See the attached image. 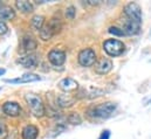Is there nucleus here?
Returning <instances> with one entry per match:
<instances>
[{
    "mask_svg": "<svg viewBox=\"0 0 151 139\" xmlns=\"http://www.w3.org/2000/svg\"><path fill=\"white\" fill-rule=\"evenodd\" d=\"M102 46H103V50L111 57L122 55L125 49V44L117 39H108L103 42Z\"/></svg>",
    "mask_w": 151,
    "mask_h": 139,
    "instance_id": "obj_3",
    "label": "nucleus"
},
{
    "mask_svg": "<svg viewBox=\"0 0 151 139\" xmlns=\"http://www.w3.org/2000/svg\"><path fill=\"white\" fill-rule=\"evenodd\" d=\"M15 7H17L18 11H20L21 13H25V14H29L34 11V7H33L32 2L26 1V0H17L15 1Z\"/></svg>",
    "mask_w": 151,
    "mask_h": 139,
    "instance_id": "obj_17",
    "label": "nucleus"
},
{
    "mask_svg": "<svg viewBox=\"0 0 151 139\" xmlns=\"http://www.w3.org/2000/svg\"><path fill=\"white\" fill-rule=\"evenodd\" d=\"M67 120H68V123H70L73 125H80L82 123V119H81V117H80V115L77 112H72L67 117Z\"/></svg>",
    "mask_w": 151,
    "mask_h": 139,
    "instance_id": "obj_21",
    "label": "nucleus"
},
{
    "mask_svg": "<svg viewBox=\"0 0 151 139\" xmlns=\"http://www.w3.org/2000/svg\"><path fill=\"white\" fill-rule=\"evenodd\" d=\"M8 135V130H7V125L4 120L0 119V139H5Z\"/></svg>",
    "mask_w": 151,
    "mask_h": 139,
    "instance_id": "obj_23",
    "label": "nucleus"
},
{
    "mask_svg": "<svg viewBox=\"0 0 151 139\" xmlns=\"http://www.w3.org/2000/svg\"><path fill=\"white\" fill-rule=\"evenodd\" d=\"M108 32H109L110 34L116 35V36H124V35H125L122 28H118V27H116V26L109 27V28H108Z\"/></svg>",
    "mask_w": 151,
    "mask_h": 139,
    "instance_id": "obj_24",
    "label": "nucleus"
},
{
    "mask_svg": "<svg viewBox=\"0 0 151 139\" xmlns=\"http://www.w3.org/2000/svg\"><path fill=\"white\" fill-rule=\"evenodd\" d=\"M75 102L76 97L69 95V94H66V92L60 94V95L56 96V105L61 109H68V107H70V106L75 104Z\"/></svg>",
    "mask_w": 151,
    "mask_h": 139,
    "instance_id": "obj_12",
    "label": "nucleus"
},
{
    "mask_svg": "<svg viewBox=\"0 0 151 139\" xmlns=\"http://www.w3.org/2000/svg\"><path fill=\"white\" fill-rule=\"evenodd\" d=\"M48 25L49 27L52 28L54 35L59 34L61 31H62V21L60 18H56V16H53L49 21H48Z\"/></svg>",
    "mask_w": 151,
    "mask_h": 139,
    "instance_id": "obj_19",
    "label": "nucleus"
},
{
    "mask_svg": "<svg viewBox=\"0 0 151 139\" xmlns=\"http://www.w3.org/2000/svg\"><path fill=\"white\" fill-rule=\"evenodd\" d=\"M7 31H8V26L6 25V22H4V21L0 20V35L6 34Z\"/></svg>",
    "mask_w": 151,
    "mask_h": 139,
    "instance_id": "obj_25",
    "label": "nucleus"
},
{
    "mask_svg": "<svg viewBox=\"0 0 151 139\" xmlns=\"http://www.w3.org/2000/svg\"><path fill=\"white\" fill-rule=\"evenodd\" d=\"M5 72H6V69H5V68H0V76L5 75Z\"/></svg>",
    "mask_w": 151,
    "mask_h": 139,
    "instance_id": "obj_29",
    "label": "nucleus"
},
{
    "mask_svg": "<svg viewBox=\"0 0 151 139\" xmlns=\"http://www.w3.org/2000/svg\"><path fill=\"white\" fill-rule=\"evenodd\" d=\"M18 63H20L24 68H27V69H34L37 68L39 64V56L37 54H27L25 56H21L18 59Z\"/></svg>",
    "mask_w": 151,
    "mask_h": 139,
    "instance_id": "obj_8",
    "label": "nucleus"
},
{
    "mask_svg": "<svg viewBox=\"0 0 151 139\" xmlns=\"http://www.w3.org/2000/svg\"><path fill=\"white\" fill-rule=\"evenodd\" d=\"M39 128L33 124H27L21 130V138L22 139H37L39 137Z\"/></svg>",
    "mask_w": 151,
    "mask_h": 139,
    "instance_id": "obj_15",
    "label": "nucleus"
},
{
    "mask_svg": "<svg viewBox=\"0 0 151 139\" xmlns=\"http://www.w3.org/2000/svg\"><path fill=\"white\" fill-rule=\"evenodd\" d=\"M124 11V15L128 19H131L136 22L142 24V8L136 2H129L124 6L123 8Z\"/></svg>",
    "mask_w": 151,
    "mask_h": 139,
    "instance_id": "obj_5",
    "label": "nucleus"
},
{
    "mask_svg": "<svg viewBox=\"0 0 151 139\" xmlns=\"http://www.w3.org/2000/svg\"><path fill=\"white\" fill-rule=\"evenodd\" d=\"M87 4H88V5H93V6H94V5H99V4H100V1H94V0H88V1H87Z\"/></svg>",
    "mask_w": 151,
    "mask_h": 139,
    "instance_id": "obj_28",
    "label": "nucleus"
},
{
    "mask_svg": "<svg viewBox=\"0 0 151 139\" xmlns=\"http://www.w3.org/2000/svg\"><path fill=\"white\" fill-rule=\"evenodd\" d=\"M25 102L28 106V109L31 110L32 115L37 118H41L43 117L46 113H45V110H46V106L45 103L42 101V98L37 95V94H33V92H28L25 95Z\"/></svg>",
    "mask_w": 151,
    "mask_h": 139,
    "instance_id": "obj_2",
    "label": "nucleus"
},
{
    "mask_svg": "<svg viewBox=\"0 0 151 139\" xmlns=\"http://www.w3.org/2000/svg\"><path fill=\"white\" fill-rule=\"evenodd\" d=\"M37 81H41V77L37 74H32V72L24 74L18 78L5 80L6 83H11V84H21V83H29V82H37Z\"/></svg>",
    "mask_w": 151,
    "mask_h": 139,
    "instance_id": "obj_10",
    "label": "nucleus"
},
{
    "mask_svg": "<svg viewBox=\"0 0 151 139\" xmlns=\"http://www.w3.org/2000/svg\"><path fill=\"white\" fill-rule=\"evenodd\" d=\"M65 15H66V18L68 19V20H74V18H75L76 15V9L74 6H68L67 8H66V11H65Z\"/></svg>",
    "mask_w": 151,
    "mask_h": 139,
    "instance_id": "obj_22",
    "label": "nucleus"
},
{
    "mask_svg": "<svg viewBox=\"0 0 151 139\" xmlns=\"http://www.w3.org/2000/svg\"><path fill=\"white\" fill-rule=\"evenodd\" d=\"M59 88L63 92L70 94V92H74L78 89V83L76 80L72 78V77H65L59 82Z\"/></svg>",
    "mask_w": 151,
    "mask_h": 139,
    "instance_id": "obj_9",
    "label": "nucleus"
},
{
    "mask_svg": "<svg viewBox=\"0 0 151 139\" xmlns=\"http://www.w3.org/2000/svg\"><path fill=\"white\" fill-rule=\"evenodd\" d=\"M47 59H48V61H49L53 66L60 67V66H62V64L66 62V52H63V50H61V49L54 48V49H52V50L48 53Z\"/></svg>",
    "mask_w": 151,
    "mask_h": 139,
    "instance_id": "obj_6",
    "label": "nucleus"
},
{
    "mask_svg": "<svg viewBox=\"0 0 151 139\" xmlns=\"http://www.w3.org/2000/svg\"><path fill=\"white\" fill-rule=\"evenodd\" d=\"M39 34H40V39L43 40V41H49L54 36V33H53V31H52V28L49 27L48 24H45V26L39 32Z\"/></svg>",
    "mask_w": 151,
    "mask_h": 139,
    "instance_id": "obj_20",
    "label": "nucleus"
},
{
    "mask_svg": "<svg viewBox=\"0 0 151 139\" xmlns=\"http://www.w3.org/2000/svg\"><path fill=\"white\" fill-rule=\"evenodd\" d=\"M19 138V133H18V131L17 130H13V131H9L8 132V135H7V137L5 139H18Z\"/></svg>",
    "mask_w": 151,
    "mask_h": 139,
    "instance_id": "obj_26",
    "label": "nucleus"
},
{
    "mask_svg": "<svg viewBox=\"0 0 151 139\" xmlns=\"http://www.w3.org/2000/svg\"><path fill=\"white\" fill-rule=\"evenodd\" d=\"M1 6H2V4H1V1H0V7H1Z\"/></svg>",
    "mask_w": 151,
    "mask_h": 139,
    "instance_id": "obj_30",
    "label": "nucleus"
},
{
    "mask_svg": "<svg viewBox=\"0 0 151 139\" xmlns=\"http://www.w3.org/2000/svg\"><path fill=\"white\" fill-rule=\"evenodd\" d=\"M45 20L46 18L43 15H40V14H37V15H33L32 19H31V26L35 29V31H41L42 27L45 26Z\"/></svg>",
    "mask_w": 151,
    "mask_h": 139,
    "instance_id": "obj_18",
    "label": "nucleus"
},
{
    "mask_svg": "<svg viewBox=\"0 0 151 139\" xmlns=\"http://www.w3.org/2000/svg\"><path fill=\"white\" fill-rule=\"evenodd\" d=\"M95 71L100 75H106L108 74L110 70L113 69V62L109 60V59H106V57H102L96 63H95Z\"/></svg>",
    "mask_w": 151,
    "mask_h": 139,
    "instance_id": "obj_14",
    "label": "nucleus"
},
{
    "mask_svg": "<svg viewBox=\"0 0 151 139\" xmlns=\"http://www.w3.org/2000/svg\"><path fill=\"white\" fill-rule=\"evenodd\" d=\"M77 62L81 67H84V68L95 66V63L97 62L96 52L91 48H84V49L80 50V53L77 55Z\"/></svg>",
    "mask_w": 151,
    "mask_h": 139,
    "instance_id": "obj_4",
    "label": "nucleus"
},
{
    "mask_svg": "<svg viewBox=\"0 0 151 139\" xmlns=\"http://www.w3.org/2000/svg\"><path fill=\"white\" fill-rule=\"evenodd\" d=\"M123 32L125 35H136L137 33H139V29H141V24L139 22H136L131 19H128L125 18L124 22H123V27H122Z\"/></svg>",
    "mask_w": 151,
    "mask_h": 139,
    "instance_id": "obj_13",
    "label": "nucleus"
},
{
    "mask_svg": "<svg viewBox=\"0 0 151 139\" xmlns=\"http://www.w3.org/2000/svg\"><path fill=\"white\" fill-rule=\"evenodd\" d=\"M15 18V11L8 6V5H2L0 7V20L1 21H8V20H13Z\"/></svg>",
    "mask_w": 151,
    "mask_h": 139,
    "instance_id": "obj_16",
    "label": "nucleus"
},
{
    "mask_svg": "<svg viewBox=\"0 0 151 139\" xmlns=\"http://www.w3.org/2000/svg\"><path fill=\"white\" fill-rule=\"evenodd\" d=\"M21 47H22V49L26 53L31 54L32 52H34L38 48V41L35 40L34 36H32V35L29 34H26L21 37Z\"/></svg>",
    "mask_w": 151,
    "mask_h": 139,
    "instance_id": "obj_11",
    "label": "nucleus"
},
{
    "mask_svg": "<svg viewBox=\"0 0 151 139\" xmlns=\"http://www.w3.org/2000/svg\"><path fill=\"white\" fill-rule=\"evenodd\" d=\"M2 112L4 115L8 117H18L21 115V106L19 103L13 102V101H7L2 104Z\"/></svg>",
    "mask_w": 151,
    "mask_h": 139,
    "instance_id": "obj_7",
    "label": "nucleus"
},
{
    "mask_svg": "<svg viewBox=\"0 0 151 139\" xmlns=\"http://www.w3.org/2000/svg\"><path fill=\"white\" fill-rule=\"evenodd\" d=\"M110 135H111V133H110L109 130H103V131L101 132L99 139H110Z\"/></svg>",
    "mask_w": 151,
    "mask_h": 139,
    "instance_id": "obj_27",
    "label": "nucleus"
},
{
    "mask_svg": "<svg viewBox=\"0 0 151 139\" xmlns=\"http://www.w3.org/2000/svg\"><path fill=\"white\" fill-rule=\"evenodd\" d=\"M117 107V104L114 102H106L96 106H91L87 110V116L90 118H99V119H107L109 118Z\"/></svg>",
    "mask_w": 151,
    "mask_h": 139,
    "instance_id": "obj_1",
    "label": "nucleus"
}]
</instances>
